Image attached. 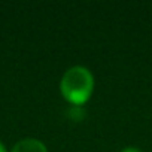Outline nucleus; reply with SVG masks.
I'll list each match as a JSON object with an SVG mask.
<instances>
[{
	"instance_id": "obj_1",
	"label": "nucleus",
	"mask_w": 152,
	"mask_h": 152,
	"mask_svg": "<svg viewBox=\"0 0 152 152\" xmlns=\"http://www.w3.org/2000/svg\"><path fill=\"white\" fill-rule=\"evenodd\" d=\"M63 97L73 106L85 104L94 91V76L85 66H72L60 81Z\"/></svg>"
},
{
	"instance_id": "obj_2",
	"label": "nucleus",
	"mask_w": 152,
	"mask_h": 152,
	"mask_svg": "<svg viewBox=\"0 0 152 152\" xmlns=\"http://www.w3.org/2000/svg\"><path fill=\"white\" fill-rule=\"evenodd\" d=\"M11 152H48V148L39 139L26 137V139H21L20 142H17Z\"/></svg>"
},
{
	"instance_id": "obj_3",
	"label": "nucleus",
	"mask_w": 152,
	"mask_h": 152,
	"mask_svg": "<svg viewBox=\"0 0 152 152\" xmlns=\"http://www.w3.org/2000/svg\"><path fill=\"white\" fill-rule=\"evenodd\" d=\"M121 152H143V151L139 149V148H134V146H127V148H124Z\"/></svg>"
},
{
	"instance_id": "obj_4",
	"label": "nucleus",
	"mask_w": 152,
	"mask_h": 152,
	"mask_svg": "<svg viewBox=\"0 0 152 152\" xmlns=\"http://www.w3.org/2000/svg\"><path fill=\"white\" fill-rule=\"evenodd\" d=\"M0 152H8V151H6V148H5V145H3L2 142H0Z\"/></svg>"
}]
</instances>
